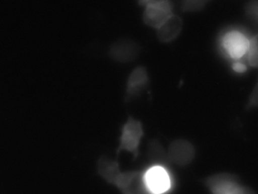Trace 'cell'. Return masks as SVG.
<instances>
[{
	"label": "cell",
	"instance_id": "obj_3",
	"mask_svg": "<svg viewBox=\"0 0 258 194\" xmlns=\"http://www.w3.org/2000/svg\"><path fill=\"white\" fill-rule=\"evenodd\" d=\"M140 3L145 6L143 21L146 25L153 28L161 27L173 15L170 2L149 0L142 1Z\"/></svg>",
	"mask_w": 258,
	"mask_h": 194
},
{
	"label": "cell",
	"instance_id": "obj_4",
	"mask_svg": "<svg viewBox=\"0 0 258 194\" xmlns=\"http://www.w3.org/2000/svg\"><path fill=\"white\" fill-rule=\"evenodd\" d=\"M114 186L122 194H152L146 184L143 171L122 172Z\"/></svg>",
	"mask_w": 258,
	"mask_h": 194
},
{
	"label": "cell",
	"instance_id": "obj_11",
	"mask_svg": "<svg viewBox=\"0 0 258 194\" xmlns=\"http://www.w3.org/2000/svg\"><path fill=\"white\" fill-rule=\"evenodd\" d=\"M97 171L104 180L113 185H115L122 173L117 161L111 160L104 156L98 161Z\"/></svg>",
	"mask_w": 258,
	"mask_h": 194
},
{
	"label": "cell",
	"instance_id": "obj_17",
	"mask_svg": "<svg viewBox=\"0 0 258 194\" xmlns=\"http://www.w3.org/2000/svg\"><path fill=\"white\" fill-rule=\"evenodd\" d=\"M232 68H233L234 71L240 73L244 72L246 69H247L245 65H244V64L241 63V62H235L233 66H232Z\"/></svg>",
	"mask_w": 258,
	"mask_h": 194
},
{
	"label": "cell",
	"instance_id": "obj_8",
	"mask_svg": "<svg viewBox=\"0 0 258 194\" xmlns=\"http://www.w3.org/2000/svg\"><path fill=\"white\" fill-rule=\"evenodd\" d=\"M138 44L131 39H120L112 44L109 55L116 62H129L135 60L140 55Z\"/></svg>",
	"mask_w": 258,
	"mask_h": 194
},
{
	"label": "cell",
	"instance_id": "obj_14",
	"mask_svg": "<svg viewBox=\"0 0 258 194\" xmlns=\"http://www.w3.org/2000/svg\"><path fill=\"white\" fill-rule=\"evenodd\" d=\"M207 1H185L182 3V9L184 12H199L205 8Z\"/></svg>",
	"mask_w": 258,
	"mask_h": 194
},
{
	"label": "cell",
	"instance_id": "obj_16",
	"mask_svg": "<svg viewBox=\"0 0 258 194\" xmlns=\"http://www.w3.org/2000/svg\"><path fill=\"white\" fill-rule=\"evenodd\" d=\"M258 89L257 86H255L254 89L252 92L251 95H250V100H249L248 104H247V108L253 107V106H257L258 102Z\"/></svg>",
	"mask_w": 258,
	"mask_h": 194
},
{
	"label": "cell",
	"instance_id": "obj_5",
	"mask_svg": "<svg viewBox=\"0 0 258 194\" xmlns=\"http://www.w3.org/2000/svg\"><path fill=\"white\" fill-rule=\"evenodd\" d=\"M145 180L152 194H164L170 189L171 181L165 168L152 166L144 172Z\"/></svg>",
	"mask_w": 258,
	"mask_h": 194
},
{
	"label": "cell",
	"instance_id": "obj_13",
	"mask_svg": "<svg viewBox=\"0 0 258 194\" xmlns=\"http://www.w3.org/2000/svg\"><path fill=\"white\" fill-rule=\"evenodd\" d=\"M257 48V36L256 35L249 40V47L247 53L249 64L253 68H256L258 65Z\"/></svg>",
	"mask_w": 258,
	"mask_h": 194
},
{
	"label": "cell",
	"instance_id": "obj_15",
	"mask_svg": "<svg viewBox=\"0 0 258 194\" xmlns=\"http://www.w3.org/2000/svg\"><path fill=\"white\" fill-rule=\"evenodd\" d=\"M257 2L251 1L249 2L245 6V12L247 16L254 20L255 22H257Z\"/></svg>",
	"mask_w": 258,
	"mask_h": 194
},
{
	"label": "cell",
	"instance_id": "obj_1",
	"mask_svg": "<svg viewBox=\"0 0 258 194\" xmlns=\"http://www.w3.org/2000/svg\"><path fill=\"white\" fill-rule=\"evenodd\" d=\"M204 183L212 194H256L251 188L241 184L238 176L229 173L210 176Z\"/></svg>",
	"mask_w": 258,
	"mask_h": 194
},
{
	"label": "cell",
	"instance_id": "obj_6",
	"mask_svg": "<svg viewBox=\"0 0 258 194\" xmlns=\"http://www.w3.org/2000/svg\"><path fill=\"white\" fill-rule=\"evenodd\" d=\"M167 154L170 163L173 162L179 166H185L192 162L196 156V150L189 141L178 139L171 142Z\"/></svg>",
	"mask_w": 258,
	"mask_h": 194
},
{
	"label": "cell",
	"instance_id": "obj_10",
	"mask_svg": "<svg viewBox=\"0 0 258 194\" xmlns=\"http://www.w3.org/2000/svg\"><path fill=\"white\" fill-rule=\"evenodd\" d=\"M183 27L182 18L172 15L161 27L157 29V36L162 42H170L180 34Z\"/></svg>",
	"mask_w": 258,
	"mask_h": 194
},
{
	"label": "cell",
	"instance_id": "obj_2",
	"mask_svg": "<svg viewBox=\"0 0 258 194\" xmlns=\"http://www.w3.org/2000/svg\"><path fill=\"white\" fill-rule=\"evenodd\" d=\"M143 135L144 131L141 121L130 116L122 127L121 134L119 138L117 154L124 150L132 153L135 159L138 157L139 148Z\"/></svg>",
	"mask_w": 258,
	"mask_h": 194
},
{
	"label": "cell",
	"instance_id": "obj_7",
	"mask_svg": "<svg viewBox=\"0 0 258 194\" xmlns=\"http://www.w3.org/2000/svg\"><path fill=\"white\" fill-rule=\"evenodd\" d=\"M223 45L231 58L238 59L247 53L249 40L241 32L232 30L223 36Z\"/></svg>",
	"mask_w": 258,
	"mask_h": 194
},
{
	"label": "cell",
	"instance_id": "obj_12",
	"mask_svg": "<svg viewBox=\"0 0 258 194\" xmlns=\"http://www.w3.org/2000/svg\"><path fill=\"white\" fill-rule=\"evenodd\" d=\"M147 157L153 166H167L170 163L168 154L165 149L161 145L158 139H152L149 141L147 148Z\"/></svg>",
	"mask_w": 258,
	"mask_h": 194
},
{
	"label": "cell",
	"instance_id": "obj_9",
	"mask_svg": "<svg viewBox=\"0 0 258 194\" xmlns=\"http://www.w3.org/2000/svg\"><path fill=\"white\" fill-rule=\"evenodd\" d=\"M149 83V74L145 67L136 68L130 74L126 83V95L127 98L138 95L144 90Z\"/></svg>",
	"mask_w": 258,
	"mask_h": 194
}]
</instances>
